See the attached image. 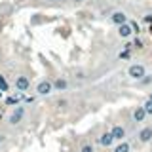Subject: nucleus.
<instances>
[{
    "mask_svg": "<svg viewBox=\"0 0 152 152\" xmlns=\"http://www.w3.org/2000/svg\"><path fill=\"white\" fill-rule=\"evenodd\" d=\"M51 91H55V88H53V82H50V80H40V82L36 84V93L38 95H50Z\"/></svg>",
    "mask_w": 152,
    "mask_h": 152,
    "instance_id": "f257e3e1",
    "label": "nucleus"
},
{
    "mask_svg": "<svg viewBox=\"0 0 152 152\" xmlns=\"http://www.w3.org/2000/svg\"><path fill=\"white\" fill-rule=\"evenodd\" d=\"M23 116H25V107H15L12 110V114H10L8 122L12 124V126H15V124H19V122L23 120Z\"/></svg>",
    "mask_w": 152,
    "mask_h": 152,
    "instance_id": "f03ea898",
    "label": "nucleus"
},
{
    "mask_svg": "<svg viewBox=\"0 0 152 152\" xmlns=\"http://www.w3.org/2000/svg\"><path fill=\"white\" fill-rule=\"evenodd\" d=\"M127 74H129L131 78H135V80H141L142 76L146 74V70H145V66H142V65L135 63V65H131L129 69H127Z\"/></svg>",
    "mask_w": 152,
    "mask_h": 152,
    "instance_id": "7ed1b4c3",
    "label": "nucleus"
},
{
    "mask_svg": "<svg viewBox=\"0 0 152 152\" xmlns=\"http://www.w3.org/2000/svg\"><path fill=\"white\" fill-rule=\"evenodd\" d=\"M15 88L19 91H27V89H31V80H28L27 76H17L15 78Z\"/></svg>",
    "mask_w": 152,
    "mask_h": 152,
    "instance_id": "20e7f679",
    "label": "nucleus"
},
{
    "mask_svg": "<svg viewBox=\"0 0 152 152\" xmlns=\"http://www.w3.org/2000/svg\"><path fill=\"white\" fill-rule=\"evenodd\" d=\"M133 32H135V28H133L131 23H124V25L118 27V34H120L122 38H129Z\"/></svg>",
    "mask_w": 152,
    "mask_h": 152,
    "instance_id": "39448f33",
    "label": "nucleus"
},
{
    "mask_svg": "<svg viewBox=\"0 0 152 152\" xmlns=\"http://www.w3.org/2000/svg\"><path fill=\"white\" fill-rule=\"evenodd\" d=\"M110 21L116 27H120V25H124V23H127V15L124 12H114L112 15H110Z\"/></svg>",
    "mask_w": 152,
    "mask_h": 152,
    "instance_id": "423d86ee",
    "label": "nucleus"
},
{
    "mask_svg": "<svg viewBox=\"0 0 152 152\" xmlns=\"http://www.w3.org/2000/svg\"><path fill=\"white\" fill-rule=\"evenodd\" d=\"M110 133L114 135L116 141H124V139H126V127H124V126H112Z\"/></svg>",
    "mask_w": 152,
    "mask_h": 152,
    "instance_id": "0eeeda50",
    "label": "nucleus"
},
{
    "mask_svg": "<svg viewBox=\"0 0 152 152\" xmlns=\"http://www.w3.org/2000/svg\"><path fill=\"white\" fill-rule=\"evenodd\" d=\"M114 141H116V139H114V135H112L110 131L103 133V135L99 137V142H101V146H107V148H108V146H112V142H114Z\"/></svg>",
    "mask_w": 152,
    "mask_h": 152,
    "instance_id": "6e6552de",
    "label": "nucleus"
},
{
    "mask_svg": "<svg viewBox=\"0 0 152 152\" xmlns=\"http://www.w3.org/2000/svg\"><path fill=\"white\" fill-rule=\"evenodd\" d=\"M146 116H148V114H146L145 107H137L135 110H133V120H135V122H145Z\"/></svg>",
    "mask_w": 152,
    "mask_h": 152,
    "instance_id": "1a4fd4ad",
    "label": "nucleus"
},
{
    "mask_svg": "<svg viewBox=\"0 0 152 152\" xmlns=\"http://www.w3.org/2000/svg\"><path fill=\"white\" fill-rule=\"evenodd\" d=\"M139 141H141V142L152 141V127H142V129L139 131Z\"/></svg>",
    "mask_w": 152,
    "mask_h": 152,
    "instance_id": "9d476101",
    "label": "nucleus"
},
{
    "mask_svg": "<svg viewBox=\"0 0 152 152\" xmlns=\"http://www.w3.org/2000/svg\"><path fill=\"white\" fill-rule=\"evenodd\" d=\"M53 88H55V91H65V89L69 88V82H66L65 78H61V76H59V78L53 80Z\"/></svg>",
    "mask_w": 152,
    "mask_h": 152,
    "instance_id": "9b49d317",
    "label": "nucleus"
},
{
    "mask_svg": "<svg viewBox=\"0 0 152 152\" xmlns=\"http://www.w3.org/2000/svg\"><path fill=\"white\" fill-rule=\"evenodd\" d=\"M112 152H129V142L120 141V145L114 146V150H112Z\"/></svg>",
    "mask_w": 152,
    "mask_h": 152,
    "instance_id": "f8f14e48",
    "label": "nucleus"
},
{
    "mask_svg": "<svg viewBox=\"0 0 152 152\" xmlns=\"http://www.w3.org/2000/svg\"><path fill=\"white\" fill-rule=\"evenodd\" d=\"M142 107H145L146 114H152V99H148V101H146L145 104H142Z\"/></svg>",
    "mask_w": 152,
    "mask_h": 152,
    "instance_id": "ddd939ff",
    "label": "nucleus"
},
{
    "mask_svg": "<svg viewBox=\"0 0 152 152\" xmlns=\"http://www.w3.org/2000/svg\"><path fill=\"white\" fill-rule=\"evenodd\" d=\"M80 152H95V150H93L91 145H82L80 146Z\"/></svg>",
    "mask_w": 152,
    "mask_h": 152,
    "instance_id": "4468645a",
    "label": "nucleus"
},
{
    "mask_svg": "<svg viewBox=\"0 0 152 152\" xmlns=\"http://www.w3.org/2000/svg\"><path fill=\"white\" fill-rule=\"evenodd\" d=\"M0 88H2V91H8V84H6V80L0 76Z\"/></svg>",
    "mask_w": 152,
    "mask_h": 152,
    "instance_id": "2eb2a0df",
    "label": "nucleus"
},
{
    "mask_svg": "<svg viewBox=\"0 0 152 152\" xmlns=\"http://www.w3.org/2000/svg\"><path fill=\"white\" fill-rule=\"evenodd\" d=\"M72 2H76V4H82V2H86V0H72Z\"/></svg>",
    "mask_w": 152,
    "mask_h": 152,
    "instance_id": "dca6fc26",
    "label": "nucleus"
},
{
    "mask_svg": "<svg viewBox=\"0 0 152 152\" xmlns=\"http://www.w3.org/2000/svg\"><path fill=\"white\" fill-rule=\"evenodd\" d=\"M50 2H61V0H50Z\"/></svg>",
    "mask_w": 152,
    "mask_h": 152,
    "instance_id": "f3484780",
    "label": "nucleus"
},
{
    "mask_svg": "<svg viewBox=\"0 0 152 152\" xmlns=\"http://www.w3.org/2000/svg\"><path fill=\"white\" fill-rule=\"evenodd\" d=\"M0 145H2V135H0Z\"/></svg>",
    "mask_w": 152,
    "mask_h": 152,
    "instance_id": "a211bd4d",
    "label": "nucleus"
},
{
    "mask_svg": "<svg viewBox=\"0 0 152 152\" xmlns=\"http://www.w3.org/2000/svg\"><path fill=\"white\" fill-rule=\"evenodd\" d=\"M150 99H152V95H150Z\"/></svg>",
    "mask_w": 152,
    "mask_h": 152,
    "instance_id": "6ab92c4d",
    "label": "nucleus"
}]
</instances>
